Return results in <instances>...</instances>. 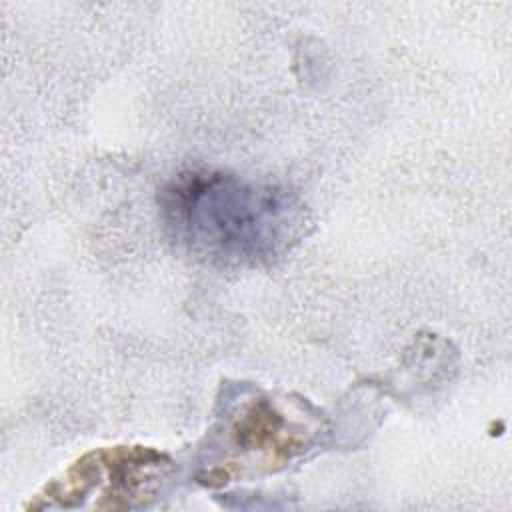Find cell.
<instances>
[{
	"instance_id": "cell-1",
	"label": "cell",
	"mask_w": 512,
	"mask_h": 512,
	"mask_svg": "<svg viewBox=\"0 0 512 512\" xmlns=\"http://www.w3.org/2000/svg\"><path fill=\"white\" fill-rule=\"evenodd\" d=\"M158 204L168 236L220 270L268 268L310 228L296 192L214 168L178 172L162 186Z\"/></svg>"
},
{
	"instance_id": "cell-2",
	"label": "cell",
	"mask_w": 512,
	"mask_h": 512,
	"mask_svg": "<svg viewBox=\"0 0 512 512\" xmlns=\"http://www.w3.org/2000/svg\"><path fill=\"white\" fill-rule=\"evenodd\" d=\"M300 416L302 412L292 414L270 396H252L234 406L214 434L242 460L274 470L314 440L310 418Z\"/></svg>"
}]
</instances>
